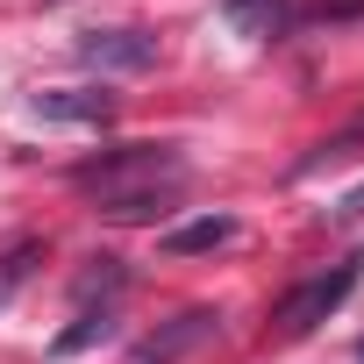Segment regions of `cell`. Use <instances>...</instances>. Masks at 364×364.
I'll return each instance as SVG.
<instances>
[{"label": "cell", "instance_id": "52a82bcc", "mask_svg": "<svg viewBox=\"0 0 364 364\" xmlns=\"http://www.w3.org/2000/svg\"><path fill=\"white\" fill-rule=\"evenodd\" d=\"M222 243H236V222L229 215H193V222H171L164 229V250L171 257H200V250H222Z\"/></svg>", "mask_w": 364, "mask_h": 364}, {"label": "cell", "instance_id": "ba28073f", "mask_svg": "<svg viewBox=\"0 0 364 364\" xmlns=\"http://www.w3.org/2000/svg\"><path fill=\"white\" fill-rule=\"evenodd\" d=\"M107 336H114V314H107V307H79V314H72V328H58L50 357H79V350L107 343Z\"/></svg>", "mask_w": 364, "mask_h": 364}, {"label": "cell", "instance_id": "4fadbf2b", "mask_svg": "<svg viewBox=\"0 0 364 364\" xmlns=\"http://www.w3.org/2000/svg\"><path fill=\"white\" fill-rule=\"evenodd\" d=\"M357 357H364V343H357Z\"/></svg>", "mask_w": 364, "mask_h": 364}, {"label": "cell", "instance_id": "277c9868", "mask_svg": "<svg viewBox=\"0 0 364 364\" xmlns=\"http://www.w3.org/2000/svg\"><path fill=\"white\" fill-rule=\"evenodd\" d=\"M215 328H222V314H215V307H186V314H171L157 336H143V343H136V364H178V357H193Z\"/></svg>", "mask_w": 364, "mask_h": 364}, {"label": "cell", "instance_id": "5b68a950", "mask_svg": "<svg viewBox=\"0 0 364 364\" xmlns=\"http://www.w3.org/2000/svg\"><path fill=\"white\" fill-rule=\"evenodd\" d=\"M29 114L36 122H72V129H100V122H114V93L107 86H50V93H29Z\"/></svg>", "mask_w": 364, "mask_h": 364}, {"label": "cell", "instance_id": "30bf717a", "mask_svg": "<svg viewBox=\"0 0 364 364\" xmlns=\"http://www.w3.org/2000/svg\"><path fill=\"white\" fill-rule=\"evenodd\" d=\"M364 150V114L350 122V129H336V136H321L307 157H300V171H314V164H343V157H357Z\"/></svg>", "mask_w": 364, "mask_h": 364}, {"label": "cell", "instance_id": "8992f818", "mask_svg": "<svg viewBox=\"0 0 364 364\" xmlns=\"http://www.w3.org/2000/svg\"><path fill=\"white\" fill-rule=\"evenodd\" d=\"M178 193H186V178H164V186H136V193L100 200V215H107V222H164V215L178 208Z\"/></svg>", "mask_w": 364, "mask_h": 364}, {"label": "cell", "instance_id": "3957f363", "mask_svg": "<svg viewBox=\"0 0 364 364\" xmlns=\"http://www.w3.org/2000/svg\"><path fill=\"white\" fill-rule=\"evenodd\" d=\"M79 58L93 72H150L157 65V36L150 29H86L79 36Z\"/></svg>", "mask_w": 364, "mask_h": 364}, {"label": "cell", "instance_id": "6da1fadb", "mask_svg": "<svg viewBox=\"0 0 364 364\" xmlns=\"http://www.w3.org/2000/svg\"><path fill=\"white\" fill-rule=\"evenodd\" d=\"M164 178H186V157L171 143H114V150L72 164V186H86L93 200H114V193H136V186H164Z\"/></svg>", "mask_w": 364, "mask_h": 364}, {"label": "cell", "instance_id": "9c48e42d", "mask_svg": "<svg viewBox=\"0 0 364 364\" xmlns=\"http://www.w3.org/2000/svg\"><path fill=\"white\" fill-rule=\"evenodd\" d=\"M222 15H229V29H243V36H272L279 15H286V0H222Z\"/></svg>", "mask_w": 364, "mask_h": 364}, {"label": "cell", "instance_id": "8fae6325", "mask_svg": "<svg viewBox=\"0 0 364 364\" xmlns=\"http://www.w3.org/2000/svg\"><path fill=\"white\" fill-rule=\"evenodd\" d=\"M36 264H43V243H36V236H22V243H8V250H0V300H8V293H15Z\"/></svg>", "mask_w": 364, "mask_h": 364}, {"label": "cell", "instance_id": "7a4b0ae2", "mask_svg": "<svg viewBox=\"0 0 364 364\" xmlns=\"http://www.w3.org/2000/svg\"><path fill=\"white\" fill-rule=\"evenodd\" d=\"M357 279H364V257H343V264H328V272H314V279H300L279 307H272V328L279 336H314L350 293H357Z\"/></svg>", "mask_w": 364, "mask_h": 364}, {"label": "cell", "instance_id": "7c38bea8", "mask_svg": "<svg viewBox=\"0 0 364 364\" xmlns=\"http://www.w3.org/2000/svg\"><path fill=\"white\" fill-rule=\"evenodd\" d=\"M336 215H364V186H357V193H350V200H343Z\"/></svg>", "mask_w": 364, "mask_h": 364}]
</instances>
